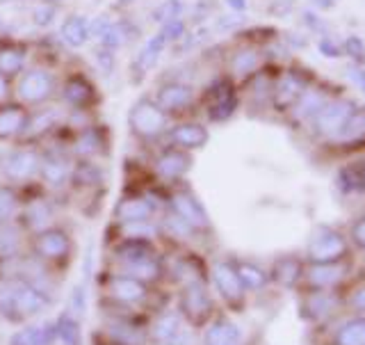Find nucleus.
<instances>
[{
	"label": "nucleus",
	"mask_w": 365,
	"mask_h": 345,
	"mask_svg": "<svg viewBox=\"0 0 365 345\" xmlns=\"http://www.w3.org/2000/svg\"><path fill=\"white\" fill-rule=\"evenodd\" d=\"M167 49H169V41L163 34V30L158 28L151 34V37H148L142 44V49L137 51L135 57H133V62H130V80H133V85H140L142 80L153 71V69L158 66V62H160V57L165 55Z\"/></svg>",
	"instance_id": "ddd939ff"
},
{
	"label": "nucleus",
	"mask_w": 365,
	"mask_h": 345,
	"mask_svg": "<svg viewBox=\"0 0 365 345\" xmlns=\"http://www.w3.org/2000/svg\"><path fill=\"white\" fill-rule=\"evenodd\" d=\"M336 345H365V318L345 323L336 334Z\"/></svg>",
	"instance_id": "37998d69"
},
{
	"label": "nucleus",
	"mask_w": 365,
	"mask_h": 345,
	"mask_svg": "<svg viewBox=\"0 0 365 345\" xmlns=\"http://www.w3.org/2000/svg\"><path fill=\"white\" fill-rule=\"evenodd\" d=\"M336 181L342 192H365V160L342 167Z\"/></svg>",
	"instance_id": "e433bc0d"
},
{
	"label": "nucleus",
	"mask_w": 365,
	"mask_h": 345,
	"mask_svg": "<svg viewBox=\"0 0 365 345\" xmlns=\"http://www.w3.org/2000/svg\"><path fill=\"white\" fill-rule=\"evenodd\" d=\"M71 129V126H68ZM110 144H112V135H110V126L91 121L80 126V129H71L68 133L66 146L76 160H96L101 156L110 154Z\"/></svg>",
	"instance_id": "0eeeda50"
},
{
	"label": "nucleus",
	"mask_w": 365,
	"mask_h": 345,
	"mask_svg": "<svg viewBox=\"0 0 365 345\" xmlns=\"http://www.w3.org/2000/svg\"><path fill=\"white\" fill-rule=\"evenodd\" d=\"M260 66V53L254 46H245V49H237L231 57V71L237 78L245 76H254Z\"/></svg>",
	"instance_id": "72a5a7b5"
},
{
	"label": "nucleus",
	"mask_w": 365,
	"mask_h": 345,
	"mask_svg": "<svg viewBox=\"0 0 365 345\" xmlns=\"http://www.w3.org/2000/svg\"><path fill=\"white\" fill-rule=\"evenodd\" d=\"M57 16H60V5L48 3V0H39V3L32 7L30 21L37 30H51L55 26Z\"/></svg>",
	"instance_id": "a19ab883"
},
{
	"label": "nucleus",
	"mask_w": 365,
	"mask_h": 345,
	"mask_svg": "<svg viewBox=\"0 0 365 345\" xmlns=\"http://www.w3.org/2000/svg\"><path fill=\"white\" fill-rule=\"evenodd\" d=\"M324 96L319 94V91H304L299 96V101L294 103V114L299 119H313L317 110L324 106Z\"/></svg>",
	"instance_id": "a18cd8bd"
},
{
	"label": "nucleus",
	"mask_w": 365,
	"mask_h": 345,
	"mask_svg": "<svg viewBox=\"0 0 365 345\" xmlns=\"http://www.w3.org/2000/svg\"><path fill=\"white\" fill-rule=\"evenodd\" d=\"M21 3H34V0H21Z\"/></svg>",
	"instance_id": "0e129e2a"
},
{
	"label": "nucleus",
	"mask_w": 365,
	"mask_h": 345,
	"mask_svg": "<svg viewBox=\"0 0 365 345\" xmlns=\"http://www.w3.org/2000/svg\"><path fill=\"white\" fill-rule=\"evenodd\" d=\"M110 336L117 341L119 345H142L144 343V334L137 327H128L123 323L117 325H110Z\"/></svg>",
	"instance_id": "8fccbe9b"
},
{
	"label": "nucleus",
	"mask_w": 365,
	"mask_h": 345,
	"mask_svg": "<svg viewBox=\"0 0 365 345\" xmlns=\"http://www.w3.org/2000/svg\"><path fill=\"white\" fill-rule=\"evenodd\" d=\"M242 334H240L237 325H233L231 320H215V323L205 329L203 343L205 345H237Z\"/></svg>",
	"instance_id": "2f4dec72"
},
{
	"label": "nucleus",
	"mask_w": 365,
	"mask_h": 345,
	"mask_svg": "<svg viewBox=\"0 0 365 345\" xmlns=\"http://www.w3.org/2000/svg\"><path fill=\"white\" fill-rule=\"evenodd\" d=\"M180 316L178 314H163L153 327H151V339L158 343H171L180 334Z\"/></svg>",
	"instance_id": "4c0bfd02"
},
{
	"label": "nucleus",
	"mask_w": 365,
	"mask_h": 345,
	"mask_svg": "<svg viewBox=\"0 0 365 345\" xmlns=\"http://www.w3.org/2000/svg\"><path fill=\"white\" fill-rule=\"evenodd\" d=\"M57 39L62 41L64 49L68 51H80L91 41V19L85 14H78L71 11L60 21V28H57Z\"/></svg>",
	"instance_id": "aec40b11"
},
{
	"label": "nucleus",
	"mask_w": 365,
	"mask_h": 345,
	"mask_svg": "<svg viewBox=\"0 0 365 345\" xmlns=\"http://www.w3.org/2000/svg\"><path fill=\"white\" fill-rule=\"evenodd\" d=\"M299 274H302V266H299V261L297 259H281L277 266H274V277H277V281L285 284V286H290L294 284L297 279H299Z\"/></svg>",
	"instance_id": "09e8293b"
},
{
	"label": "nucleus",
	"mask_w": 365,
	"mask_h": 345,
	"mask_svg": "<svg viewBox=\"0 0 365 345\" xmlns=\"http://www.w3.org/2000/svg\"><path fill=\"white\" fill-rule=\"evenodd\" d=\"M351 238L361 249H365V217H361V220L351 226Z\"/></svg>",
	"instance_id": "864d4df0"
},
{
	"label": "nucleus",
	"mask_w": 365,
	"mask_h": 345,
	"mask_svg": "<svg viewBox=\"0 0 365 345\" xmlns=\"http://www.w3.org/2000/svg\"><path fill=\"white\" fill-rule=\"evenodd\" d=\"M123 268H125V274H130V277L144 281L146 286L158 281L160 277H163V272H165V268H163V263H160L158 254L144 256V259L133 261V263H125Z\"/></svg>",
	"instance_id": "c85d7f7f"
},
{
	"label": "nucleus",
	"mask_w": 365,
	"mask_h": 345,
	"mask_svg": "<svg viewBox=\"0 0 365 345\" xmlns=\"http://www.w3.org/2000/svg\"><path fill=\"white\" fill-rule=\"evenodd\" d=\"M151 96L169 119H176L197 103V89L180 78H167L155 85Z\"/></svg>",
	"instance_id": "1a4fd4ad"
},
{
	"label": "nucleus",
	"mask_w": 365,
	"mask_h": 345,
	"mask_svg": "<svg viewBox=\"0 0 365 345\" xmlns=\"http://www.w3.org/2000/svg\"><path fill=\"white\" fill-rule=\"evenodd\" d=\"M319 51H322L327 57H340V49L336 46L334 39H322V41H319Z\"/></svg>",
	"instance_id": "6e6d98bb"
},
{
	"label": "nucleus",
	"mask_w": 365,
	"mask_h": 345,
	"mask_svg": "<svg viewBox=\"0 0 365 345\" xmlns=\"http://www.w3.org/2000/svg\"><path fill=\"white\" fill-rule=\"evenodd\" d=\"M133 3H135V0H117V5H121V7H128Z\"/></svg>",
	"instance_id": "680f3d73"
},
{
	"label": "nucleus",
	"mask_w": 365,
	"mask_h": 345,
	"mask_svg": "<svg viewBox=\"0 0 365 345\" xmlns=\"http://www.w3.org/2000/svg\"><path fill=\"white\" fill-rule=\"evenodd\" d=\"M158 213V204L153 201L151 194L144 192H133L125 194L119 199V204L114 206V220L117 224H135V222H148L153 220V215Z\"/></svg>",
	"instance_id": "f3484780"
},
{
	"label": "nucleus",
	"mask_w": 365,
	"mask_h": 345,
	"mask_svg": "<svg viewBox=\"0 0 365 345\" xmlns=\"http://www.w3.org/2000/svg\"><path fill=\"white\" fill-rule=\"evenodd\" d=\"M73 156L68 151L66 142L55 144L51 142L46 149H41V167H39V179L48 188H64L68 179H71L73 169Z\"/></svg>",
	"instance_id": "9b49d317"
},
{
	"label": "nucleus",
	"mask_w": 365,
	"mask_h": 345,
	"mask_svg": "<svg viewBox=\"0 0 365 345\" xmlns=\"http://www.w3.org/2000/svg\"><path fill=\"white\" fill-rule=\"evenodd\" d=\"M180 311L185 314L194 325H201L212 314V300L205 291L203 281H190L180 295Z\"/></svg>",
	"instance_id": "412c9836"
},
{
	"label": "nucleus",
	"mask_w": 365,
	"mask_h": 345,
	"mask_svg": "<svg viewBox=\"0 0 365 345\" xmlns=\"http://www.w3.org/2000/svg\"><path fill=\"white\" fill-rule=\"evenodd\" d=\"M48 297L26 279H11L0 289V309L7 318H28L46 309Z\"/></svg>",
	"instance_id": "20e7f679"
},
{
	"label": "nucleus",
	"mask_w": 365,
	"mask_h": 345,
	"mask_svg": "<svg viewBox=\"0 0 365 345\" xmlns=\"http://www.w3.org/2000/svg\"><path fill=\"white\" fill-rule=\"evenodd\" d=\"M140 32L142 28L135 26L130 19L114 16L112 11H101L98 16L91 19V39L117 53L135 39H140Z\"/></svg>",
	"instance_id": "39448f33"
},
{
	"label": "nucleus",
	"mask_w": 365,
	"mask_h": 345,
	"mask_svg": "<svg viewBox=\"0 0 365 345\" xmlns=\"http://www.w3.org/2000/svg\"><path fill=\"white\" fill-rule=\"evenodd\" d=\"M60 78L62 76L57 74L55 66H46L37 62L28 64L26 71L14 78V99L30 110L57 101Z\"/></svg>",
	"instance_id": "f257e3e1"
},
{
	"label": "nucleus",
	"mask_w": 365,
	"mask_h": 345,
	"mask_svg": "<svg viewBox=\"0 0 365 345\" xmlns=\"http://www.w3.org/2000/svg\"><path fill=\"white\" fill-rule=\"evenodd\" d=\"M68 183H73L76 188H98L103 183V169L94 160H73Z\"/></svg>",
	"instance_id": "c756f323"
},
{
	"label": "nucleus",
	"mask_w": 365,
	"mask_h": 345,
	"mask_svg": "<svg viewBox=\"0 0 365 345\" xmlns=\"http://www.w3.org/2000/svg\"><path fill=\"white\" fill-rule=\"evenodd\" d=\"M306 277L308 284L315 286V289H329V286H336L345 277V266H340V263H313Z\"/></svg>",
	"instance_id": "cd10ccee"
},
{
	"label": "nucleus",
	"mask_w": 365,
	"mask_h": 345,
	"mask_svg": "<svg viewBox=\"0 0 365 345\" xmlns=\"http://www.w3.org/2000/svg\"><path fill=\"white\" fill-rule=\"evenodd\" d=\"M153 171L158 179L163 181H180L187 174L194 165L192 151H185V149L174 146L163 142V146L158 149V154L153 156Z\"/></svg>",
	"instance_id": "f8f14e48"
},
{
	"label": "nucleus",
	"mask_w": 365,
	"mask_h": 345,
	"mask_svg": "<svg viewBox=\"0 0 365 345\" xmlns=\"http://www.w3.org/2000/svg\"><path fill=\"white\" fill-rule=\"evenodd\" d=\"M334 140L347 142V144L365 140V110H354L347 117V121L342 124V129L338 131Z\"/></svg>",
	"instance_id": "58836bf2"
},
{
	"label": "nucleus",
	"mask_w": 365,
	"mask_h": 345,
	"mask_svg": "<svg viewBox=\"0 0 365 345\" xmlns=\"http://www.w3.org/2000/svg\"><path fill=\"white\" fill-rule=\"evenodd\" d=\"M0 26H3V16H0Z\"/></svg>",
	"instance_id": "69168bd1"
},
{
	"label": "nucleus",
	"mask_w": 365,
	"mask_h": 345,
	"mask_svg": "<svg viewBox=\"0 0 365 345\" xmlns=\"http://www.w3.org/2000/svg\"><path fill=\"white\" fill-rule=\"evenodd\" d=\"M306 91V80L294 74V71H288L283 74L277 83L272 87V99H274V106L277 108H290L294 106L299 96Z\"/></svg>",
	"instance_id": "393cba45"
},
{
	"label": "nucleus",
	"mask_w": 365,
	"mask_h": 345,
	"mask_svg": "<svg viewBox=\"0 0 365 345\" xmlns=\"http://www.w3.org/2000/svg\"><path fill=\"white\" fill-rule=\"evenodd\" d=\"M212 281L217 286V291H220L224 295V300L228 302H240L245 297V286L240 281L233 263H215Z\"/></svg>",
	"instance_id": "b1692460"
},
{
	"label": "nucleus",
	"mask_w": 365,
	"mask_h": 345,
	"mask_svg": "<svg viewBox=\"0 0 365 345\" xmlns=\"http://www.w3.org/2000/svg\"><path fill=\"white\" fill-rule=\"evenodd\" d=\"M14 99V80L0 74V106Z\"/></svg>",
	"instance_id": "3c124183"
},
{
	"label": "nucleus",
	"mask_w": 365,
	"mask_h": 345,
	"mask_svg": "<svg viewBox=\"0 0 365 345\" xmlns=\"http://www.w3.org/2000/svg\"><path fill=\"white\" fill-rule=\"evenodd\" d=\"M30 117V108H26L16 99L0 106V142H19Z\"/></svg>",
	"instance_id": "4be33fe9"
},
{
	"label": "nucleus",
	"mask_w": 365,
	"mask_h": 345,
	"mask_svg": "<svg viewBox=\"0 0 365 345\" xmlns=\"http://www.w3.org/2000/svg\"><path fill=\"white\" fill-rule=\"evenodd\" d=\"M226 5L233 11H237V14H242V11L247 9V0H226Z\"/></svg>",
	"instance_id": "bf43d9fd"
},
{
	"label": "nucleus",
	"mask_w": 365,
	"mask_h": 345,
	"mask_svg": "<svg viewBox=\"0 0 365 345\" xmlns=\"http://www.w3.org/2000/svg\"><path fill=\"white\" fill-rule=\"evenodd\" d=\"M345 49H347V55L359 57V60H363V57H365V46H363V41L359 37H347Z\"/></svg>",
	"instance_id": "603ef678"
},
{
	"label": "nucleus",
	"mask_w": 365,
	"mask_h": 345,
	"mask_svg": "<svg viewBox=\"0 0 365 345\" xmlns=\"http://www.w3.org/2000/svg\"><path fill=\"white\" fill-rule=\"evenodd\" d=\"M55 341V327H46V325H34L16 331L11 336L9 345H51Z\"/></svg>",
	"instance_id": "f704fd0d"
},
{
	"label": "nucleus",
	"mask_w": 365,
	"mask_h": 345,
	"mask_svg": "<svg viewBox=\"0 0 365 345\" xmlns=\"http://www.w3.org/2000/svg\"><path fill=\"white\" fill-rule=\"evenodd\" d=\"M48 3H55V5H62L64 0H48Z\"/></svg>",
	"instance_id": "e2e57ef3"
},
{
	"label": "nucleus",
	"mask_w": 365,
	"mask_h": 345,
	"mask_svg": "<svg viewBox=\"0 0 365 345\" xmlns=\"http://www.w3.org/2000/svg\"><path fill=\"white\" fill-rule=\"evenodd\" d=\"M347 251V243L334 229H322L308 243V259L313 263H338Z\"/></svg>",
	"instance_id": "6ab92c4d"
},
{
	"label": "nucleus",
	"mask_w": 365,
	"mask_h": 345,
	"mask_svg": "<svg viewBox=\"0 0 365 345\" xmlns=\"http://www.w3.org/2000/svg\"><path fill=\"white\" fill-rule=\"evenodd\" d=\"M351 304L354 309H359V311H365V286H361V289L351 295Z\"/></svg>",
	"instance_id": "4d7b16f0"
},
{
	"label": "nucleus",
	"mask_w": 365,
	"mask_h": 345,
	"mask_svg": "<svg viewBox=\"0 0 365 345\" xmlns=\"http://www.w3.org/2000/svg\"><path fill=\"white\" fill-rule=\"evenodd\" d=\"M41 167V149L34 144H23L7 149L0 156V174L7 183H30L32 179H39Z\"/></svg>",
	"instance_id": "423d86ee"
},
{
	"label": "nucleus",
	"mask_w": 365,
	"mask_h": 345,
	"mask_svg": "<svg viewBox=\"0 0 365 345\" xmlns=\"http://www.w3.org/2000/svg\"><path fill=\"white\" fill-rule=\"evenodd\" d=\"M171 119L158 108L151 94H142L133 101L128 110V129L137 142L155 144L165 140V133L169 129Z\"/></svg>",
	"instance_id": "f03ea898"
},
{
	"label": "nucleus",
	"mask_w": 365,
	"mask_h": 345,
	"mask_svg": "<svg viewBox=\"0 0 365 345\" xmlns=\"http://www.w3.org/2000/svg\"><path fill=\"white\" fill-rule=\"evenodd\" d=\"M108 291L117 302H125V304H133V302H140L146 297V284L130 277V274H114L108 281Z\"/></svg>",
	"instance_id": "a878e982"
},
{
	"label": "nucleus",
	"mask_w": 365,
	"mask_h": 345,
	"mask_svg": "<svg viewBox=\"0 0 365 345\" xmlns=\"http://www.w3.org/2000/svg\"><path fill=\"white\" fill-rule=\"evenodd\" d=\"M313 3H315L317 7H324V9H329V7H334V5H336V0H313Z\"/></svg>",
	"instance_id": "052dcab7"
},
{
	"label": "nucleus",
	"mask_w": 365,
	"mask_h": 345,
	"mask_svg": "<svg viewBox=\"0 0 365 345\" xmlns=\"http://www.w3.org/2000/svg\"><path fill=\"white\" fill-rule=\"evenodd\" d=\"M235 270H237L240 281H242V286L249 291H258L267 284V274L262 272L258 266H251V263H237Z\"/></svg>",
	"instance_id": "49530a36"
},
{
	"label": "nucleus",
	"mask_w": 365,
	"mask_h": 345,
	"mask_svg": "<svg viewBox=\"0 0 365 345\" xmlns=\"http://www.w3.org/2000/svg\"><path fill=\"white\" fill-rule=\"evenodd\" d=\"M91 60H94L96 71H98L103 78H106V80H110L114 74H117V62H119L117 51L106 49V46L96 44V46H94V51H91Z\"/></svg>",
	"instance_id": "79ce46f5"
},
{
	"label": "nucleus",
	"mask_w": 365,
	"mask_h": 345,
	"mask_svg": "<svg viewBox=\"0 0 365 345\" xmlns=\"http://www.w3.org/2000/svg\"><path fill=\"white\" fill-rule=\"evenodd\" d=\"M23 247V229L14 222L0 224V259H16Z\"/></svg>",
	"instance_id": "473e14b6"
},
{
	"label": "nucleus",
	"mask_w": 365,
	"mask_h": 345,
	"mask_svg": "<svg viewBox=\"0 0 365 345\" xmlns=\"http://www.w3.org/2000/svg\"><path fill=\"white\" fill-rule=\"evenodd\" d=\"M160 229H163L165 234H169L171 238H190V236H194V229L185 220H180L174 211H167L163 215V220H160Z\"/></svg>",
	"instance_id": "de8ad7c7"
},
{
	"label": "nucleus",
	"mask_w": 365,
	"mask_h": 345,
	"mask_svg": "<svg viewBox=\"0 0 365 345\" xmlns=\"http://www.w3.org/2000/svg\"><path fill=\"white\" fill-rule=\"evenodd\" d=\"M55 341L62 345H80V327L71 314H64L55 325Z\"/></svg>",
	"instance_id": "c03bdc74"
},
{
	"label": "nucleus",
	"mask_w": 365,
	"mask_h": 345,
	"mask_svg": "<svg viewBox=\"0 0 365 345\" xmlns=\"http://www.w3.org/2000/svg\"><path fill=\"white\" fill-rule=\"evenodd\" d=\"M23 220H26V226L30 231H41V229H48L51 220H53V206L48 199H34L26 206L23 211Z\"/></svg>",
	"instance_id": "7c9ffc66"
},
{
	"label": "nucleus",
	"mask_w": 365,
	"mask_h": 345,
	"mask_svg": "<svg viewBox=\"0 0 365 345\" xmlns=\"http://www.w3.org/2000/svg\"><path fill=\"white\" fill-rule=\"evenodd\" d=\"M151 254H155V245H153V240H148V238L123 236L119 243L114 245V256H117V261H121L123 266L125 263L140 261L144 256H151Z\"/></svg>",
	"instance_id": "bb28decb"
},
{
	"label": "nucleus",
	"mask_w": 365,
	"mask_h": 345,
	"mask_svg": "<svg viewBox=\"0 0 365 345\" xmlns=\"http://www.w3.org/2000/svg\"><path fill=\"white\" fill-rule=\"evenodd\" d=\"M66 114H68V110L60 101H51V103H46V106L32 108L28 124H26V131H23L19 142L37 144L43 140H51V137L66 124Z\"/></svg>",
	"instance_id": "6e6552de"
},
{
	"label": "nucleus",
	"mask_w": 365,
	"mask_h": 345,
	"mask_svg": "<svg viewBox=\"0 0 365 345\" xmlns=\"http://www.w3.org/2000/svg\"><path fill=\"white\" fill-rule=\"evenodd\" d=\"M32 44L28 39L16 37H3L0 34V74L14 80L19 74H23L30 64Z\"/></svg>",
	"instance_id": "dca6fc26"
},
{
	"label": "nucleus",
	"mask_w": 365,
	"mask_h": 345,
	"mask_svg": "<svg viewBox=\"0 0 365 345\" xmlns=\"http://www.w3.org/2000/svg\"><path fill=\"white\" fill-rule=\"evenodd\" d=\"M237 26H242V16H220L217 19V28L220 30H233Z\"/></svg>",
	"instance_id": "5fc2aeb1"
},
{
	"label": "nucleus",
	"mask_w": 365,
	"mask_h": 345,
	"mask_svg": "<svg viewBox=\"0 0 365 345\" xmlns=\"http://www.w3.org/2000/svg\"><path fill=\"white\" fill-rule=\"evenodd\" d=\"M185 11H187L185 0H160V3L151 9L148 19H151L153 26L160 28V26H165V23H169V21L185 16Z\"/></svg>",
	"instance_id": "c9c22d12"
},
{
	"label": "nucleus",
	"mask_w": 365,
	"mask_h": 345,
	"mask_svg": "<svg viewBox=\"0 0 365 345\" xmlns=\"http://www.w3.org/2000/svg\"><path fill=\"white\" fill-rule=\"evenodd\" d=\"M203 106H205V117L212 124H224L235 114L237 110V91L231 78L220 76L205 87L203 94Z\"/></svg>",
	"instance_id": "9d476101"
},
{
	"label": "nucleus",
	"mask_w": 365,
	"mask_h": 345,
	"mask_svg": "<svg viewBox=\"0 0 365 345\" xmlns=\"http://www.w3.org/2000/svg\"><path fill=\"white\" fill-rule=\"evenodd\" d=\"M351 112H354V106L349 101H327L313 117L315 129L327 137H336Z\"/></svg>",
	"instance_id": "5701e85b"
},
{
	"label": "nucleus",
	"mask_w": 365,
	"mask_h": 345,
	"mask_svg": "<svg viewBox=\"0 0 365 345\" xmlns=\"http://www.w3.org/2000/svg\"><path fill=\"white\" fill-rule=\"evenodd\" d=\"M57 101L62 103L66 110H83L94 112L101 106V91L85 69H66V74L60 78V91H57Z\"/></svg>",
	"instance_id": "7ed1b4c3"
},
{
	"label": "nucleus",
	"mask_w": 365,
	"mask_h": 345,
	"mask_svg": "<svg viewBox=\"0 0 365 345\" xmlns=\"http://www.w3.org/2000/svg\"><path fill=\"white\" fill-rule=\"evenodd\" d=\"M167 206H169V211H174L180 217V220H185L194 229V234H197V231H208V229H210L208 213H205L203 204L197 197H194L190 190L182 188V190L171 192V197L167 199Z\"/></svg>",
	"instance_id": "4468645a"
},
{
	"label": "nucleus",
	"mask_w": 365,
	"mask_h": 345,
	"mask_svg": "<svg viewBox=\"0 0 365 345\" xmlns=\"http://www.w3.org/2000/svg\"><path fill=\"white\" fill-rule=\"evenodd\" d=\"M21 211L19 190L11 183H0V224L14 220Z\"/></svg>",
	"instance_id": "ea45409f"
},
{
	"label": "nucleus",
	"mask_w": 365,
	"mask_h": 345,
	"mask_svg": "<svg viewBox=\"0 0 365 345\" xmlns=\"http://www.w3.org/2000/svg\"><path fill=\"white\" fill-rule=\"evenodd\" d=\"M32 249L41 261H60L71 254V236L60 226H48L34 234Z\"/></svg>",
	"instance_id": "2eb2a0df"
},
{
	"label": "nucleus",
	"mask_w": 365,
	"mask_h": 345,
	"mask_svg": "<svg viewBox=\"0 0 365 345\" xmlns=\"http://www.w3.org/2000/svg\"><path fill=\"white\" fill-rule=\"evenodd\" d=\"M208 140H210V133L203 124L192 121V119H180V121L169 124L163 142L180 146V149H185V151H199V149L208 144Z\"/></svg>",
	"instance_id": "a211bd4d"
},
{
	"label": "nucleus",
	"mask_w": 365,
	"mask_h": 345,
	"mask_svg": "<svg viewBox=\"0 0 365 345\" xmlns=\"http://www.w3.org/2000/svg\"><path fill=\"white\" fill-rule=\"evenodd\" d=\"M349 76H351L354 83H356V85L365 91V71H359V69H351Z\"/></svg>",
	"instance_id": "13d9d810"
}]
</instances>
